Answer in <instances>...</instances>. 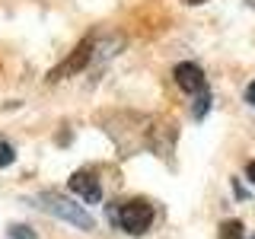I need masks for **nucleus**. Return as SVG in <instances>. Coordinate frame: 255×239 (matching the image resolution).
<instances>
[{"label": "nucleus", "instance_id": "nucleus-1", "mask_svg": "<svg viewBox=\"0 0 255 239\" xmlns=\"http://www.w3.org/2000/svg\"><path fill=\"white\" fill-rule=\"evenodd\" d=\"M35 207H42L45 214H51V217H58V220H64V223H70V227L83 230V233L96 230L93 214L86 211L83 204H77V201H70V198L58 195V191H42V195L35 198Z\"/></svg>", "mask_w": 255, "mask_h": 239}, {"label": "nucleus", "instance_id": "nucleus-2", "mask_svg": "<svg viewBox=\"0 0 255 239\" xmlns=\"http://www.w3.org/2000/svg\"><path fill=\"white\" fill-rule=\"evenodd\" d=\"M109 217L118 230H125L128 236H143L153 227V204H150L147 198H128V201H122L118 207H109Z\"/></svg>", "mask_w": 255, "mask_h": 239}, {"label": "nucleus", "instance_id": "nucleus-3", "mask_svg": "<svg viewBox=\"0 0 255 239\" xmlns=\"http://www.w3.org/2000/svg\"><path fill=\"white\" fill-rule=\"evenodd\" d=\"M93 51H96V42H93V38H83V42H80L74 51H70L67 58L51 70V74H48V83H61V80L77 77L80 70H86V67H90V61H93Z\"/></svg>", "mask_w": 255, "mask_h": 239}, {"label": "nucleus", "instance_id": "nucleus-4", "mask_svg": "<svg viewBox=\"0 0 255 239\" xmlns=\"http://www.w3.org/2000/svg\"><path fill=\"white\" fill-rule=\"evenodd\" d=\"M172 80H175V86H179V90H185L188 96H198V93L207 90L204 70L198 67V64H191V61L175 64V67H172Z\"/></svg>", "mask_w": 255, "mask_h": 239}, {"label": "nucleus", "instance_id": "nucleus-5", "mask_svg": "<svg viewBox=\"0 0 255 239\" xmlns=\"http://www.w3.org/2000/svg\"><path fill=\"white\" fill-rule=\"evenodd\" d=\"M67 188L83 198V204H99L102 201V185H99V179H96V172H90V169H77L67 179Z\"/></svg>", "mask_w": 255, "mask_h": 239}, {"label": "nucleus", "instance_id": "nucleus-6", "mask_svg": "<svg viewBox=\"0 0 255 239\" xmlns=\"http://www.w3.org/2000/svg\"><path fill=\"white\" fill-rule=\"evenodd\" d=\"M220 239H246V227L239 220H223L220 223Z\"/></svg>", "mask_w": 255, "mask_h": 239}, {"label": "nucleus", "instance_id": "nucleus-7", "mask_svg": "<svg viewBox=\"0 0 255 239\" xmlns=\"http://www.w3.org/2000/svg\"><path fill=\"white\" fill-rule=\"evenodd\" d=\"M207 109H211V93H198V106H191V115L195 118H204L207 115Z\"/></svg>", "mask_w": 255, "mask_h": 239}, {"label": "nucleus", "instance_id": "nucleus-8", "mask_svg": "<svg viewBox=\"0 0 255 239\" xmlns=\"http://www.w3.org/2000/svg\"><path fill=\"white\" fill-rule=\"evenodd\" d=\"M16 159V150H13V143H6L3 137H0V169H6Z\"/></svg>", "mask_w": 255, "mask_h": 239}, {"label": "nucleus", "instance_id": "nucleus-9", "mask_svg": "<svg viewBox=\"0 0 255 239\" xmlns=\"http://www.w3.org/2000/svg\"><path fill=\"white\" fill-rule=\"evenodd\" d=\"M6 236H10V239H38V236L26 227V223H13V227L6 230Z\"/></svg>", "mask_w": 255, "mask_h": 239}, {"label": "nucleus", "instance_id": "nucleus-10", "mask_svg": "<svg viewBox=\"0 0 255 239\" xmlns=\"http://www.w3.org/2000/svg\"><path fill=\"white\" fill-rule=\"evenodd\" d=\"M246 102H249V106H255V80L246 86Z\"/></svg>", "mask_w": 255, "mask_h": 239}, {"label": "nucleus", "instance_id": "nucleus-11", "mask_svg": "<svg viewBox=\"0 0 255 239\" xmlns=\"http://www.w3.org/2000/svg\"><path fill=\"white\" fill-rule=\"evenodd\" d=\"M246 179L255 182V159H249V163H246Z\"/></svg>", "mask_w": 255, "mask_h": 239}, {"label": "nucleus", "instance_id": "nucleus-12", "mask_svg": "<svg viewBox=\"0 0 255 239\" xmlns=\"http://www.w3.org/2000/svg\"><path fill=\"white\" fill-rule=\"evenodd\" d=\"M185 3H204V0H185Z\"/></svg>", "mask_w": 255, "mask_h": 239}, {"label": "nucleus", "instance_id": "nucleus-13", "mask_svg": "<svg viewBox=\"0 0 255 239\" xmlns=\"http://www.w3.org/2000/svg\"><path fill=\"white\" fill-rule=\"evenodd\" d=\"M249 239H255V236H249Z\"/></svg>", "mask_w": 255, "mask_h": 239}]
</instances>
